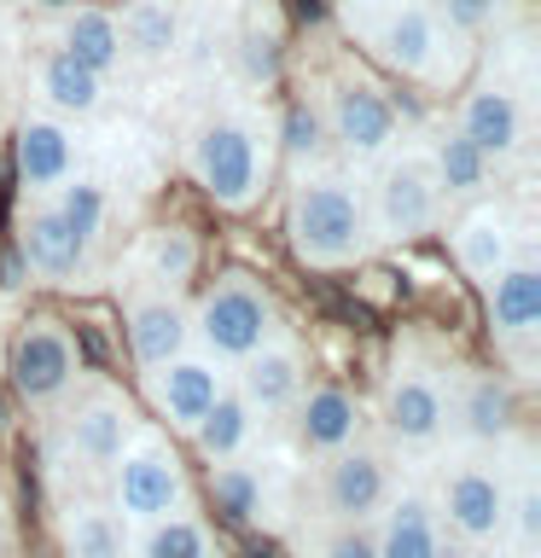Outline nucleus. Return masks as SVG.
Masks as SVG:
<instances>
[{"instance_id":"a19ab883","label":"nucleus","mask_w":541,"mask_h":558,"mask_svg":"<svg viewBox=\"0 0 541 558\" xmlns=\"http://www.w3.org/2000/svg\"><path fill=\"white\" fill-rule=\"evenodd\" d=\"M244 558H279L274 547H251V553H244Z\"/></svg>"},{"instance_id":"58836bf2","label":"nucleus","mask_w":541,"mask_h":558,"mask_svg":"<svg viewBox=\"0 0 541 558\" xmlns=\"http://www.w3.org/2000/svg\"><path fill=\"white\" fill-rule=\"evenodd\" d=\"M297 17H321V0H297Z\"/></svg>"},{"instance_id":"f257e3e1","label":"nucleus","mask_w":541,"mask_h":558,"mask_svg":"<svg viewBox=\"0 0 541 558\" xmlns=\"http://www.w3.org/2000/svg\"><path fill=\"white\" fill-rule=\"evenodd\" d=\"M291 244L314 268H344L366 251V204L344 174H314L291 198Z\"/></svg>"},{"instance_id":"423d86ee","label":"nucleus","mask_w":541,"mask_h":558,"mask_svg":"<svg viewBox=\"0 0 541 558\" xmlns=\"http://www.w3.org/2000/svg\"><path fill=\"white\" fill-rule=\"evenodd\" d=\"M436 209H443V192H436V174L425 157H401V163L378 174V233L384 239L431 233Z\"/></svg>"},{"instance_id":"9b49d317","label":"nucleus","mask_w":541,"mask_h":558,"mask_svg":"<svg viewBox=\"0 0 541 558\" xmlns=\"http://www.w3.org/2000/svg\"><path fill=\"white\" fill-rule=\"evenodd\" d=\"M187 338H192V314H187V303L169 286L134 296V308H129V349H134L140 366H164L175 355H187Z\"/></svg>"},{"instance_id":"ddd939ff","label":"nucleus","mask_w":541,"mask_h":558,"mask_svg":"<svg viewBox=\"0 0 541 558\" xmlns=\"http://www.w3.org/2000/svg\"><path fill=\"white\" fill-rule=\"evenodd\" d=\"M239 396L251 413H279L303 396V355L291 343H262L239 361Z\"/></svg>"},{"instance_id":"b1692460","label":"nucleus","mask_w":541,"mask_h":558,"mask_svg":"<svg viewBox=\"0 0 541 558\" xmlns=\"http://www.w3.org/2000/svg\"><path fill=\"white\" fill-rule=\"evenodd\" d=\"M64 52H70L82 70H94V76L117 70V64H122V29H117V17L99 12V7H82V12L64 24Z\"/></svg>"},{"instance_id":"cd10ccee","label":"nucleus","mask_w":541,"mask_h":558,"mask_svg":"<svg viewBox=\"0 0 541 558\" xmlns=\"http://www.w3.org/2000/svg\"><path fill=\"white\" fill-rule=\"evenodd\" d=\"M216 547H209L204 523L187 518V512H169L146 523V541H140V558H209Z\"/></svg>"},{"instance_id":"c85d7f7f","label":"nucleus","mask_w":541,"mask_h":558,"mask_svg":"<svg viewBox=\"0 0 541 558\" xmlns=\"http://www.w3.org/2000/svg\"><path fill=\"white\" fill-rule=\"evenodd\" d=\"M122 35H129L134 52H146V59H164V52L181 41V17H175L164 0H134L129 17H122Z\"/></svg>"},{"instance_id":"7c9ffc66","label":"nucleus","mask_w":541,"mask_h":558,"mask_svg":"<svg viewBox=\"0 0 541 558\" xmlns=\"http://www.w3.org/2000/svg\"><path fill=\"white\" fill-rule=\"evenodd\" d=\"M431 174H436V192H478L489 181V157L471 146L466 134H448L443 146H436Z\"/></svg>"},{"instance_id":"2eb2a0df","label":"nucleus","mask_w":541,"mask_h":558,"mask_svg":"<svg viewBox=\"0 0 541 558\" xmlns=\"http://www.w3.org/2000/svg\"><path fill=\"white\" fill-rule=\"evenodd\" d=\"M489 326H495L506 343L536 338V326H541V268L536 262H506V268L489 279Z\"/></svg>"},{"instance_id":"dca6fc26","label":"nucleus","mask_w":541,"mask_h":558,"mask_svg":"<svg viewBox=\"0 0 541 558\" xmlns=\"http://www.w3.org/2000/svg\"><path fill=\"white\" fill-rule=\"evenodd\" d=\"M291 408H297V436H303V448H314V453H338V448L356 442V430H361L356 396L338 390V384H314L309 396L291 401Z\"/></svg>"},{"instance_id":"39448f33","label":"nucleus","mask_w":541,"mask_h":558,"mask_svg":"<svg viewBox=\"0 0 541 558\" xmlns=\"http://www.w3.org/2000/svg\"><path fill=\"white\" fill-rule=\"evenodd\" d=\"M7 373H12V390L24 401H59L76 378V349H70L64 326L52 320H24V331L12 338V355H7Z\"/></svg>"},{"instance_id":"393cba45","label":"nucleus","mask_w":541,"mask_h":558,"mask_svg":"<svg viewBox=\"0 0 541 558\" xmlns=\"http://www.w3.org/2000/svg\"><path fill=\"white\" fill-rule=\"evenodd\" d=\"M460 425L471 442H501L513 430V390L501 378H471L460 396Z\"/></svg>"},{"instance_id":"f3484780","label":"nucleus","mask_w":541,"mask_h":558,"mask_svg":"<svg viewBox=\"0 0 541 558\" xmlns=\"http://www.w3.org/2000/svg\"><path fill=\"white\" fill-rule=\"evenodd\" d=\"M17 256H24L35 274H47V279H76V274L87 268V244L70 233L64 216H59L52 204H41V209H29V216H24Z\"/></svg>"},{"instance_id":"79ce46f5","label":"nucleus","mask_w":541,"mask_h":558,"mask_svg":"<svg viewBox=\"0 0 541 558\" xmlns=\"http://www.w3.org/2000/svg\"><path fill=\"white\" fill-rule=\"evenodd\" d=\"M0 547H7V506H0Z\"/></svg>"},{"instance_id":"a211bd4d","label":"nucleus","mask_w":541,"mask_h":558,"mask_svg":"<svg viewBox=\"0 0 541 558\" xmlns=\"http://www.w3.org/2000/svg\"><path fill=\"white\" fill-rule=\"evenodd\" d=\"M378 535L373 547L378 558H436L443 553V530H436V512L419 495H401V500H384L378 506Z\"/></svg>"},{"instance_id":"bb28decb","label":"nucleus","mask_w":541,"mask_h":558,"mask_svg":"<svg viewBox=\"0 0 541 558\" xmlns=\"http://www.w3.org/2000/svg\"><path fill=\"white\" fill-rule=\"evenodd\" d=\"M41 94L59 105V111L87 117L99 105V76H94V70H82L70 52H52V59L41 64Z\"/></svg>"},{"instance_id":"20e7f679","label":"nucleus","mask_w":541,"mask_h":558,"mask_svg":"<svg viewBox=\"0 0 541 558\" xmlns=\"http://www.w3.org/2000/svg\"><path fill=\"white\" fill-rule=\"evenodd\" d=\"M117 512L134 523H157L187 500V471L164 442H129L117 453Z\"/></svg>"},{"instance_id":"37998d69","label":"nucleus","mask_w":541,"mask_h":558,"mask_svg":"<svg viewBox=\"0 0 541 558\" xmlns=\"http://www.w3.org/2000/svg\"><path fill=\"white\" fill-rule=\"evenodd\" d=\"M209 558H227V553H209Z\"/></svg>"},{"instance_id":"e433bc0d","label":"nucleus","mask_w":541,"mask_h":558,"mask_svg":"<svg viewBox=\"0 0 541 558\" xmlns=\"http://www.w3.org/2000/svg\"><path fill=\"white\" fill-rule=\"evenodd\" d=\"M448 7V24L454 29H483L495 17V0H443Z\"/></svg>"},{"instance_id":"2f4dec72","label":"nucleus","mask_w":541,"mask_h":558,"mask_svg":"<svg viewBox=\"0 0 541 558\" xmlns=\"http://www.w3.org/2000/svg\"><path fill=\"white\" fill-rule=\"evenodd\" d=\"M209 488H216V512H221L227 523H251V518H256V506H262V477H256L251 465L221 460L216 477H209Z\"/></svg>"},{"instance_id":"7ed1b4c3","label":"nucleus","mask_w":541,"mask_h":558,"mask_svg":"<svg viewBox=\"0 0 541 558\" xmlns=\"http://www.w3.org/2000/svg\"><path fill=\"white\" fill-rule=\"evenodd\" d=\"M192 326H199V338L209 343L216 361H244L251 349H262L274 338V303L251 279H221V286H209L199 296Z\"/></svg>"},{"instance_id":"aec40b11","label":"nucleus","mask_w":541,"mask_h":558,"mask_svg":"<svg viewBox=\"0 0 541 558\" xmlns=\"http://www.w3.org/2000/svg\"><path fill=\"white\" fill-rule=\"evenodd\" d=\"M460 134H466L483 157L518 151V140H524V111H518V99L501 94V87H478V94L466 99V111H460Z\"/></svg>"},{"instance_id":"6ab92c4d","label":"nucleus","mask_w":541,"mask_h":558,"mask_svg":"<svg viewBox=\"0 0 541 558\" xmlns=\"http://www.w3.org/2000/svg\"><path fill=\"white\" fill-rule=\"evenodd\" d=\"M70 163H76V146H70V134L59 122H47V117L17 122V174H24L29 192L70 181Z\"/></svg>"},{"instance_id":"4be33fe9","label":"nucleus","mask_w":541,"mask_h":558,"mask_svg":"<svg viewBox=\"0 0 541 558\" xmlns=\"http://www.w3.org/2000/svg\"><path fill=\"white\" fill-rule=\"evenodd\" d=\"M378 52L401 70V76H425V70H431V52H436L431 12H425V7L390 12V17H384V29H378Z\"/></svg>"},{"instance_id":"c03bdc74","label":"nucleus","mask_w":541,"mask_h":558,"mask_svg":"<svg viewBox=\"0 0 541 558\" xmlns=\"http://www.w3.org/2000/svg\"><path fill=\"white\" fill-rule=\"evenodd\" d=\"M0 122H7V117H0Z\"/></svg>"},{"instance_id":"a878e982","label":"nucleus","mask_w":541,"mask_h":558,"mask_svg":"<svg viewBox=\"0 0 541 558\" xmlns=\"http://www.w3.org/2000/svg\"><path fill=\"white\" fill-rule=\"evenodd\" d=\"M64 558H122V523L111 512H99V506H70Z\"/></svg>"},{"instance_id":"f704fd0d","label":"nucleus","mask_w":541,"mask_h":558,"mask_svg":"<svg viewBox=\"0 0 541 558\" xmlns=\"http://www.w3.org/2000/svg\"><path fill=\"white\" fill-rule=\"evenodd\" d=\"M314 146H321V117H314L309 105H291V111H286V151L309 157Z\"/></svg>"},{"instance_id":"412c9836","label":"nucleus","mask_w":541,"mask_h":558,"mask_svg":"<svg viewBox=\"0 0 541 558\" xmlns=\"http://www.w3.org/2000/svg\"><path fill=\"white\" fill-rule=\"evenodd\" d=\"M454 256H460V268L471 279H495L506 262H513V227H506L501 209H478V216H466L454 227Z\"/></svg>"},{"instance_id":"9d476101","label":"nucleus","mask_w":541,"mask_h":558,"mask_svg":"<svg viewBox=\"0 0 541 558\" xmlns=\"http://www.w3.org/2000/svg\"><path fill=\"white\" fill-rule=\"evenodd\" d=\"M384 425H390L396 442L431 448L436 436L448 430V396L431 373H396L384 384Z\"/></svg>"},{"instance_id":"0eeeda50","label":"nucleus","mask_w":541,"mask_h":558,"mask_svg":"<svg viewBox=\"0 0 541 558\" xmlns=\"http://www.w3.org/2000/svg\"><path fill=\"white\" fill-rule=\"evenodd\" d=\"M321 500L338 523H366L384 500H390V471H384V460L373 448L349 442V448L332 453V465L321 477Z\"/></svg>"},{"instance_id":"1a4fd4ad","label":"nucleus","mask_w":541,"mask_h":558,"mask_svg":"<svg viewBox=\"0 0 541 558\" xmlns=\"http://www.w3.org/2000/svg\"><path fill=\"white\" fill-rule=\"evenodd\" d=\"M146 390H152L157 413H164L175 430H192V425L209 413V401L227 390V384H221V373H216V361L175 355V361H164V366H146Z\"/></svg>"},{"instance_id":"f8f14e48","label":"nucleus","mask_w":541,"mask_h":558,"mask_svg":"<svg viewBox=\"0 0 541 558\" xmlns=\"http://www.w3.org/2000/svg\"><path fill=\"white\" fill-rule=\"evenodd\" d=\"M332 134H338L349 151H361V157L384 151L390 134H396L390 99H384L378 87H366V82H338L332 87Z\"/></svg>"},{"instance_id":"f03ea898","label":"nucleus","mask_w":541,"mask_h":558,"mask_svg":"<svg viewBox=\"0 0 541 558\" xmlns=\"http://www.w3.org/2000/svg\"><path fill=\"white\" fill-rule=\"evenodd\" d=\"M192 174L221 209H244L262 192V140L251 122L227 117L192 140Z\"/></svg>"},{"instance_id":"72a5a7b5","label":"nucleus","mask_w":541,"mask_h":558,"mask_svg":"<svg viewBox=\"0 0 541 558\" xmlns=\"http://www.w3.org/2000/svg\"><path fill=\"white\" fill-rule=\"evenodd\" d=\"M501 530H513L518 553L541 547V488H536V477H524L518 488H506V523H501Z\"/></svg>"},{"instance_id":"c9c22d12","label":"nucleus","mask_w":541,"mask_h":558,"mask_svg":"<svg viewBox=\"0 0 541 558\" xmlns=\"http://www.w3.org/2000/svg\"><path fill=\"white\" fill-rule=\"evenodd\" d=\"M244 76L251 82H274V70H279V47L268 41V35H244Z\"/></svg>"},{"instance_id":"c756f323","label":"nucleus","mask_w":541,"mask_h":558,"mask_svg":"<svg viewBox=\"0 0 541 558\" xmlns=\"http://www.w3.org/2000/svg\"><path fill=\"white\" fill-rule=\"evenodd\" d=\"M146 268L157 286H181V279H192V268H199V239L187 233V227H157V233L146 239Z\"/></svg>"},{"instance_id":"ea45409f","label":"nucleus","mask_w":541,"mask_h":558,"mask_svg":"<svg viewBox=\"0 0 541 558\" xmlns=\"http://www.w3.org/2000/svg\"><path fill=\"white\" fill-rule=\"evenodd\" d=\"M35 7H47V12H64V7H76V0H35Z\"/></svg>"},{"instance_id":"5701e85b","label":"nucleus","mask_w":541,"mask_h":558,"mask_svg":"<svg viewBox=\"0 0 541 558\" xmlns=\"http://www.w3.org/2000/svg\"><path fill=\"white\" fill-rule=\"evenodd\" d=\"M251 401H244L239 390H221L216 401H209V413L192 425V436H199V453L204 460H239L244 453V442H251Z\"/></svg>"},{"instance_id":"473e14b6","label":"nucleus","mask_w":541,"mask_h":558,"mask_svg":"<svg viewBox=\"0 0 541 558\" xmlns=\"http://www.w3.org/2000/svg\"><path fill=\"white\" fill-rule=\"evenodd\" d=\"M52 209H59L64 227H70L82 244H94L99 221H105V198H99L94 181H59V204H52Z\"/></svg>"},{"instance_id":"6e6552de","label":"nucleus","mask_w":541,"mask_h":558,"mask_svg":"<svg viewBox=\"0 0 541 558\" xmlns=\"http://www.w3.org/2000/svg\"><path fill=\"white\" fill-rule=\"evenodd\" d=\"M443 512H448V530L460 541H471V547L495 541L501 523H506V483H501V471L460 465L443 483Z\"/></svg>"},{"instance_id":"4468645a","label":"nucleus","mask_w":541,"mask_h":558,"mask_svg":"<svg viewBox=\"0 0 541 558\" xmlns=\"http://www.w3.org/2000/svg\"><path fill=\"white\" fill-rule=\"evenodd\" d=\"M129 442H134V413H129L122 396L99 390L70 413V448H76L87 465H111Z\"/></svg>"},{"instance_id":"4c0bfd02","label":"nucleus","mask_w":541,"mask_h":558,"mask_svg":"<svg viewBox=\"0 0 541 558\" xmlns=\"http://www.w3.org/2000/svg\"><path fill=\"white\" fill-rule=\"evenodd\" d=\"M326 558H378V547H373V535H366L361 523H349L344 535H332V547H326Z\"/></svg>"}]
</instances>
